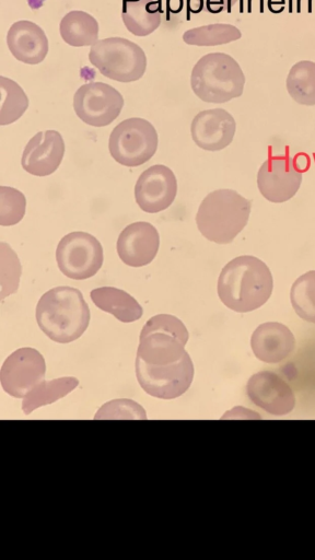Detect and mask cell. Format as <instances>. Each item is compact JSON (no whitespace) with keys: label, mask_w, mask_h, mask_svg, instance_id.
I'll list each match as a JSON object with an SVG mask.
<instances>
[{"label":"cell","mask_w":315,"mask_h":560,"mask_svg":"<svg viewBox=\"0 0 315 560\" xmlns=\"http://www.w3.org/2000/svg\"><path fill=\"white\" fill-rule=\"evenodd\" d=\"M188 330L170 314L151 317L140 332L136 375L142 389L156 398L182 396L194 378V364L185 350Z\"/></svg>","instance_id":"cell-1"},{"label":"cell","mask_w":315,"mask_h":560,"mask_svg":"<svg viewBox=\"0 0 315 560\" xmlns=\"http://www.w3.org/2000/svg\"><path fill=\"white\" fill-rule=\"evenodd\" d=\"M221 302L238 313L262 306L271 296L273 278L268 266L259 258L243 255L229 261L218 279Z\"/></svg>","instance_id":"cell-2"},{"label":"cell","mask_w":315,"mask_h":560,"mask_svg":"<svg viewBox=\"0 0 315 560\" xmlns=\"http://www.w3.org/2000/svg\"><path fill=\"white\" fill-rule=\"evenodd\" d=\"M36 320L52 341L77 340L90 323V310L79 289L61 285L48 290L36 306Z\"/></svg>","instance_id":"cell-3"},{"label":"cell","mask_w":315,"mask_h":560,"mask_svg":"<svg viewBox=\"0 0 315 560\" xmlns=\"http://www.w3.org/2000/svg\"><path fill=\"white\" fill-rule=\"evenodd\" d=\"M250 208V200L233 189L213 190L198 208L197 228L208 241L229 244L246 226Z\"/></svg>","instance_id":"cell-4"},{"label":"cell","mask_w":315,"mask_h":560,"mask_svg":"<svg viewBox=\"0 0 315 560\" xmlns=\"http://www.w3.org/2000/svg\"><path fill=\"white\" fill-rule=\"evenodd\" d=\"M194 93L207 103H225L242 95L245 75L238 62L228 54L202 56L190 74Z\"/></svg>","instance_id":"cell-5"},{"label":"cell","mask_w":315,"mask_h":560,"mask_svg":"<svg viewBox=\"0 0 315 560\" xmlns=\"http://www.w3.org/2000/svg\"><path fill=\"white\" fill-rule=\"evenodd\" d=\"M89 59L108 79L118 82L139 80L147 68L143 49L122 37H108L91 45Z\"/></svg>","instance_id":"cell-6"},{"label":"cell","mask_w":315,"mask_h":560,"mask_svg":"<svg viewBox=\"0 0 315 560\" xmlns=\"http://www.w3.org/2000/svg\"><path fill=\"white\" fill-rule=\"evenodd\" d=\"M158 133L151 122L143 118H128L110 132L108 148L116 162L125 166H139L156 152Z\"/></svg>","instance_id":"cell-7"},{"label":"cell","mask_w":315,"mask_h":560,"mask_svg":"<svg viewBox=\"0 0 315 560\" xmlns=\"http://www.w3.org/2000/svg\"><path fill=\"white\" fill-rule=\"evenodd\" d=\"M56 259L66 277L84 280L96 275L102 267L103 247L96 237L86 232H71L60 240Z\"/></svg>","instance_id":"cell-8"},{"label":"cell","mask_w":315,"mask_h":560,"mask_svg":"<svg viewBox=\"0 0 315 560\" xmlns=\"http://www.w3.org/2000/svg\"><path fill=\"white\" fill-rule=\"evenodd\" d=\"M124 106L121 94L104 82H89L81 85L73 96L77 116L93 127H104L113 122Z\"/></svg>","instance_id":"cell-9"},{"label":"cell","mask_w":315,"mask_h":560,"mask_svg":"<svg viewBox=\"0 0 315 560\" xmlns=\"http://www.w3.org/2000/svg\"><path fill=\"white\" fill-rule=\"evenodd\" d=\"M46 373L44 357L34 348H20L3 362L0 382L3 390L15 398H24Z\"/></svg>","instance_id":"cell-10"},{"label":"cell","mask_w":315,"mask_h":560,"mask_svg":"<svg viewBox=\"0 0 315 560\" xmlns=\"http://www.w3.org/2000/svg\"><path fill=\"white\" fill-rule=\"evenodd\" d=\"M302 183L299 171L289 155L269 156L259 167L257 186L265 199L271 202L290 200Z\"/></svg>","instance_id":"cell-11"},{"label":"cell","mask_w":315,"mask_h":560,"mask_svg":"<svg viewBox=\"0 0 315 560\" xmlns=\"http://www.w3.org/2000/svg\"><path fill=\"white\" fill-rule=\"evenodd\" d=\"M177 194L173 171L162 164L152 165L139 176L135 198L141 210L156 213L168 208Z\"/></svg>","instance_id":"cell-12"},{"label":"cell","mask_w":315,"mask_h":560,"mask_svg":"<svg viewBox=\"0 0 315 560\" xmlns=\"http://www.w3.org/2000/svg\"><path fill=\"white\" fill-rule=\"evenodd\" d=\"M246 393L252 402L276 416L289 413L295 405L291 387L270 371L252 375L246 385Z\"/></svg>","instance_id":"cell-13"},{"label":"cell","mask_w":315,"mask_h":560,"mask_svg":"<svg viewBox=\"0 0 315 560\" xmlns=\"http://www.w3.org/2000/svg\"><path fill=\"white\" fill-rule=\"evenodd\" d=\"M236 124L233 116L222 108L206 109L198 113L190 125L194 142L207 151H219L233 140Z\"/></svg>","instance_id":"cell-14"},{"label":"cell","mask_w":315,"mask_h":560,"mask_svg":"<svg viewBox=\"0 0 315 560\" xmlns=\"http://www.w3.org/2000/svg\"><path fill=\"white\" fill-rule=\"evenodd\" d=\"M160 236L149 222H135L127 225L117 240V253L121 261L131 267L150 264L158 254Z\"/></svg>","instance_id":"cell-15"},{"label":"cell","mask_w":315,"mask_h":560,"mask_svg":"<svg viewBox=\"0 0 315 560\" xmlns=\"http://www.w3.org/2000/svg\"><path fill=\"white\" fill-rule=\"evenodd\" d=\"M63 154L65 142L58 131H39L25 145L21 163L32 175L47 176L58 168Z\"/></svg>","instance_id":"cell-16"},{"label":"cell","mask_w":315,"mask_h":560,"mask_svg":"<svg viewBox=\"0 0 315 560\" xmlns=\"http://www.w3.org/2000/svg\"><path fill=\"white\" fill-rule=\"evenodd\" d=\"M8 47L15 59L27 65H37L47 56L48 39L45 32L31 21H18L7 35Z\"/></svg>","instance_id":"cell-17"},{"label":"cell","mask_w":315,"mask_h":560,"mask_svg":"<svg viewBox=\"0 0 315 560\" xmlns=\"http://www.w3.org/2000/svg\"><path fill=\"white\" fill-rule=\"evenodd\" d=\"M295 339L292 331L278 322L260 324L253 332L250 347L262 362L278 363L284 360L294 349Z\"/></svg>","instance_id":"cell-18"},{"label":"cell","mask_w":315,"mask_h":560,"mask_svg":"<svg viewBox=\"0 0 315 560\" xmlns=\"http://www.w3.org/2000/svg\"><path fill=\"white\" fill-rule=\"evenodd\" d=\"M162 0H122L121 19L136 36H147L161 24Z\"/></svg>","instance_id":"cell-19"},{"label":"cell","mask_w":315,"mask_h":560,"mask_svg":"<svg viewBox=\"0 0 315 560\" xmlns=\"http://www.w3.org/2000/svg\"><path fill=\"white\" fill-rule=\"evenodd\" d=\"M90 296L98 308L114 315L122 323L135 322L143 314L141 305L135 298L114 287L93 289Z\"/></svg>","instance_id":"cell-20"},{"label":"cell","mask_w":315,"mask_h":560,"mask_svg":"<svg viewBox=\"0 0 315 560\" xmlns=\"http://www.w3.org/2000/svg\"><path fill=\"white\" fill-rule=\"evenodd\" d=\"M61 38L70 46L83 47L98 40V23L88 12L70 11L60 21Z\"/></svg>","instance_id":"cell-21"},{"label":"cell","mask_w":315,"mask_h":560,"mask_svg":"<svg viewBox=\"0 0 315 560\" xmlns=\"http://www.w3.org/2000/svg\"><path fill=\"white\" fill-rule=\"evenodd\" d=\"M78 385L79 381L70 376L42 381L24 397L22 409L25 415H30L34 409L65 397Z\"/></svg>","instance_id":"cell-22"},{"label":"cell","mask_w":315,"mask_h":560,"mask_svg":"<svg viewBox=\"0 0 315 560\" xmlns=\"http://www.w3.org/2000/svg\"><path fill=\"white\" fill-rule=\"evenodd\" d=\"M287 90L299 104L315 105V62L301 60L292 66L287 77Z\"/></svg>","instance_id":"cell-23"},{"label":"cell","mask_w":315,"mask_h":560,"mask_svg":"<svg viewBox=\"0 0 315 560\" xmlns=\"http://www.w3.org/2000/svg\"><path fill=\"white\" fill-rule=\"evenodd\" d=\"M242 37L241 31L225 23H215L190 28L183 34V39L188 45L218 46L224 45Z\"/></svg>","instance_id":"cell-24"},{"label":"cell","mask_w":315,"mask_h":560,"mask_svg":"<svg viewBox=\"0 0 315 560\" xmlns=\"http://www.w3.org/2000/svg\"><path fill=\"white\" fill-rule=\"evenodd\" d=\"M290 301L298 316L315 324V270L303 273L293 282Z\"/></svg>","instance_id":"cell-25"},{"label":"cell","mask_w":315,"mask_h":560,"mask_svg":"<svg viewBox=\"0 0 315 560\" xmlns=\"http://www.w3.org/2000/svg\"><path fill=\"white\" fill-rule=\"evenodd\" d=\"M0 125H8L24 114L28 107V98L16 82L3 75L0 77Z\"/></svg>","instance_id":"cell-26"},{"label":"cell","mask_w":315,"mask_h":560,"mask_svg":"<svg viewBox=\"0 0 315 560\" xmlns=\"http://www.w3.org/2000/svg\"><path fill=\"white\" fill-rule=\"evenodd\" d=\"M26 200L24 195L12 187L0 186V224L14 225L25 214Z\"/></svg>","instance_id":"cell-27"},{"label":"cell","mask_w":315,"mask_h":560,"mask_svg":"<svg viewBox=\"0 0 315 560\" xmlns=\"http://www.w3.org/2000/svg\"><path fill=\"white\" fill-rule=\"evenodd\" d=\"M1 299L12 294L19 287L21 265L9 245L0 243Z\"/></svg>","instance_id":"cell-28"},{"label":"cell","mask_w":315,"mask_h":560,"mask_svg":"<svg viewBox=\"0 0 315 560\" xmlns=\"http://www.w3.org/2000/svg\"><path fill=\"white\" fill-rule=\"evenodd\" d=\"M144 409L136 401L130 399H115L102 406L95 415V419L101 418H135L145 419Z\"/></svg>","instance_id":"cell-29"},{"label":"cell","mask_w":315,"mask_h":560,"mask_svg":"<svg viewBox=\"0 0 315 560\" xmlns=\"http://www.w3.org/2000/svg\"><path fill=\"white\" fill-rule=\"evenodd\" d=\"M209 12L218 13L222 10L231 12L232 5L236 0H203Z\"/></svg>","instance_id":"cell-30"},{"label":"cell","mask_w":315,"mask_h":560,"mask_svg":"<svg viewBox=\"0 0 315 560\" xmlns=\"http://www.w3.org/2000/svg\"><path fill=\"white\" fill-rule=\"evenodd\" d=\"M203 3V0H187V8L189 11L197 13L202 10Z\"/></svg>","instance_id":"cell-31"}]
</instances>
